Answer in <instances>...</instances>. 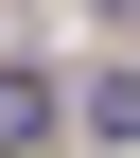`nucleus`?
Masks as SVG:
<instances>
[{
    "instance_id": "f257e3e1",
    "label": "nucleus",
    "mask_w": 140,
    "mask_h": 158,
    "mask_svg": "<svg viewBox=\"0 0 140 158\" xmlns=\"http://www.w3.org/2000/svg\"><path fill=\"white\" fill-rule=\"evenodd\" d=\"M88 141H140V70H88Z\"/></svg>"
}]
</instances>
